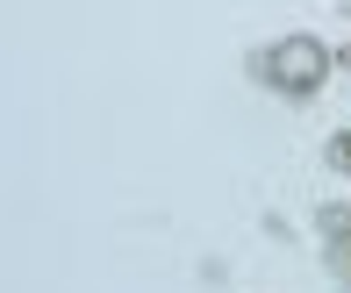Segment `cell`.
<instances>
[{
	"label": "cell",
	"mask_w": 351,
	"mask_h": 293,
	"mask_svg": "<svg viewBox=\"0 0 351 293\" xmlns=\"http://www.w3.org/2000/svg\"><path fill=\"white\" fill-rule=\"evenodd\" d=\"M330 165L351 172V129H344V136H330Z\"/></svg>",
	"instance_id": "7a4b0ae2"
},
{
	"label": "cell",
	"mask_w": 351,
	"mask_h": 293,
	"mask_svg": "<svg viewBox=\"0 0 351 293\" xmlns=\"http://www.w3.org/2000/svg\"><path fill=\"white\" fill-rule=\"evenodd\" d=\"M258 72H265V86H273V93L308 101V93H323V79H330V51H323L315 36H280L273 51L258 58Z\"/></svg>",
	"instance_id": "6da1fadb"
}]
</instances>
